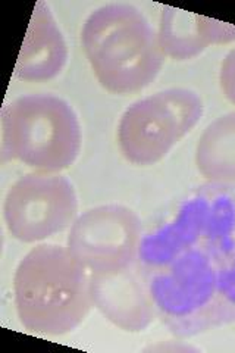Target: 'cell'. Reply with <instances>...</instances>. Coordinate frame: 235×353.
I'll return each mask as SVG.
<instances>
[{
	"label": "cell",
	"instance_id": "1",
	"mask_svg": "<svg viewBox=\"0 0 235 353\" xmlns=\"http://www.w3.org/2000/svg\"><path fill=\"white\" fill-rule=\"evenodd\" d=\"M14 292L22 327L44 336L71 333L93 306L88 271L68 248L58 245L27 253L15 271Z\"/></svg>",
	"mask_w": 235,
	"mask_h": 353
},
{
	"label": "cell",
	"instance_id": "2",
	"mask_svg": "<svg viewBox=\"0 0 235 353\" xmlns=\"http://www.w3.org/2000/svg\"><path fill=\"white\" fill-rule=\"evenodd\" d=\"M81 43L96 79L109 93L143 90L162 70L165 54L158 32L134 6L96 9L84 22Z\"/></svg>",
	"mask_w": 235,
	"mask_h": 353
},
{
	"label": "cell",
	"instance_id": "3",
	"mask_svg": "<svg viewBox=\"0 0 235 353\" xmlns=\"http://www.w3.org/2000/svg\"><path fill=\"white\" fill-rule=\"evenodd\" d=\"M3 161L17 159L39 172L70 168L81 150V127L63 99L27 94L2 110Z\"/></svg>",
	"mask_w": 235,
	"mask_h": 353
},
{
	"label": "cell",
	"instance_id": "4",
	"mask_svg": "<svg viewBox=\"0 0 235 353\" xmlns=\"http://www.w3.org/2000/svg\"><path fill=\"white\" fill-rule=\"evenodd\" d=\"M156 318L176 337H193L221 327L218 261L203 246L165 267L143 272Z\"/></svg>",
	"mask_w": 235,
	"mask_h": 353
},
{
	"label": "cell",
	"instance_id": "5",
	"mask_svg": "<svg viewBox=\"0 0 235 353\" xmlns=\"http://www.w3.org/2000/svg\"><path fill=\"white\" fill-rule=\"evenodd\" d=\"M203 115V101L188 88H166L134 102L121 117L119 149L134 165L163 159Z\"/></svg>",
	"mask_w": 235,
	"mask_h": 353
},
{
	"label": "cell",
	"instance_id": "6",
	"mask_svg": "<svg viewBox=\"0 0 235 353\" xmlns=\"http://www.w3.org/2000/svg\"><path fill=\"white\" fill-rule=\"evenodd\" d=\"M141 237L136 212L122 205H103L74 221L66 248L90 274L109 275L137 262Z\"/></svg>",
	"mask_w": 235,
	"mask_h": 353
},
{
	"label": "cell",
	"instance_id": "7",
	"mask_svg": "<svg viewBox=\"0 0 235 353\" xmlns=\"http://www.w3.org/2000/svg\"><path fill=\"white\" fill-rule=\"evenodd\" d=\"M78 199L71 181L59 174L32 172L10 187L3 206L8 231L22 243H36L74 224Z\"/></svg>",
	"mask_w": 235,
	"mask_h": 353
},
{
	"label": "cell",
	"instance_id": "8",
	"mask_svg": "<svg viewBox=\"0 0 235 353\" xmlns=\"http://www.w3.org/2000/svg\"><path fill=\"white\" fill-rule=\"evenodd\" d=\"M93 305L112 324L137 333L156 318L145 287L144 274L136 262L128 270L109 275H90Z\"/></svg>",
	"mask_w": 235,
	"mask_h": 353
},
{
	"label": "cell",
	"instance_id": "9",
	"mask_svg": "<svg viewBox=\"0 0 235 353\" xmlns=\"http://www.w3.org/2000/svg\"><path fill=\"white\" fill-rule=\"evenodd\" d=\"M203 190L198 187L180 203L176 214L141 237L137 263L143 272L159 270L203 241Z\"/></svg>",
	"mask_w": 235,
	"mask_h": 353
},
{
	"label": "cell",
	"instance_id": "10",
	"mask_svg": "<svg viewBox=\"0 0 235 353\" xmlns=\"http://www.w3.org/2000/svg\"><path fill=\"white\" fill-rule=\"evenodd\" d=\"M68 61V48L49 6L39 2L15 65V77L27 83H44L58 77Z\"/></svg>",
	"mask_w": 235,
	"mask_h": 353
},
{
	"label": "cell",
	"instance_id": "11",
	"mask_svg": "<svg viewBox=\"0 0 235 353\" xmlns=\"http://www.w3.org/2000/svg\"><path fill=\"white\" fill-rule=\"evenodd\" d=\"M234 40V26L180 9H163L158 41L165 57L187 61L196 58L210 44H225Z\"/></svg>",
	"mask_w": 235,
	"mask_h": 353
},
{
	"label": "cell",
	"instance_id": "12",
	"mask_svg": "<svg viewBox=\"0 0 235 353\" xmlns=\"http://www.w3.org/2000/svg\"><path fill=\"white\" fill-rule=\"evenodd\" d=\"M200 174L214 183H235V112L209 124L196 149Z\"/></svg>",
	"mask_w": 235,
	"mask_h": 353
},
{
	"label": "cell",
	"instance_id": "13",
	"mask_svg": "<svg viewBox=\"0 0 235 353\" xmlns=\"http://www.w3.org/2000/svg\"><path fill=\"white\" fill-rule=\"evenodd\" d=\"M218 312L221 327L235 323V253L218 262Z\"/></svg>",
	"mask_w": 235,
	"mask_h": 353
},
{
	"label": "cell",
	"instance_id": "14",
	"mask_svg": "<svg viewBox=\"0 0 235 353\" xmlns=\"http://www.w3.org/2000/svg\"><path fill=\"white\" fill-rule=\"evenodd\" d=\"M219 81L223 94L232 105H235V48L222 62Z\"/></svg>",
	"mask_w": 235,
	"mask_h": 353
}]
</instances>
